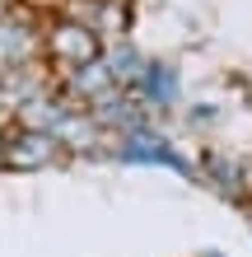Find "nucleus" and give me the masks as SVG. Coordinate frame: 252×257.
<instances>
[{"label": "nucleus", "mask_w": 252, "mask_h": 257, "mask_svg": "<svg viewBox=\"0 0 252 257\" xmlns=\"http://www.w3.org/2000/svg\"><path fill=\"white\" fill-rule=\"evenodd\" d=\"M103 159L140 164V169H173V173L191 178V183H201V169H196V164H191L159 126H150V122H145V126H131V131H117L112 141H108V155H103Z\"/></svg>", "instance_id": "1"}, {"label": "nucleus", "mask_w": 252, "mask_h": 257, "mask_svg": "<svg viewBox=\"0 0 252 257\" xmlns=\"http://www.w3.org/2000/svg\"><path fill=\"white\" fill-rule=\"evenodd\" d=\"M42 52V33L24 14H0V70H19L33 66Z\"/></svg>", "instance_id": "5"}, {"label": "nucleus", "mask_w": 252, "mask_h": 257, "mask_svg": "<svg viewBox=\"0 0 252 257\" xmlns=\"http://www.w3.org/2000/svg\"><path fill=\"white\" fill-rule=\"evenodd\" d=\"M61 164H70V155L52 131H28L5 122V173H42L61 169Z\"/></svg>", "instance_id": "2"}, {"label": "nucleus", "mask_w": 252, "mask_h": 257, "mask_svg": "<svg viewBox=\"0 0 252 257\" xmlns=\"http://www.w3.org/2000/svg\"><path fill=\"white\" fill-rule=\"evenodd\" d=\"M42 42H47V52H52V66H56V70H66V75L103 56V38H98V28H94V24H84V19H61V24H52V33L42 38Z\"/></svg>", "instance_id": "3"}, {"label": "nucleus", "mask_w": 252, "mask_h": 257, "mask_svg": "<svg viewBox=\"0 0 252 257\" xmlns=\"http://www.w3.org/2000/svg\"><path fill=\"white\" fill-rule=\"evenodd\" d=\"M0 169H5V126H0Z\"/></svg>", "instance_id": "8"}, {"label": "nucleus", "mask_w": 252, "mask_h": 257, "mask_svg": "<svg viewBox=\"0 0 252 257\" xmlns=\"http://www.w3.org/2000/svg\"><path fill=\"white\" fill-rule=\"evenodd\" d=\"M243 210H247V220H252V196H247V201H243Z\"/></svg>", "instance_id": "9"}, {"label": "nucleus", "mask_w": 252, "mask_h": 257, "mask_svg": "<svg viewBox=\"0 0 252 257\" xmlns=\"http://www.w3.org/2000/svg\"><path fill=\"white\" fill-rule=\"evenodd\" d=\"M196 169H201V183H205V187H215L219 196H229V201H247L252 169H247L238 155H224V150H205Z\"/></svg>", "instance_id": "4"}, {"label": "nucleus", "mask_w": 252, "mask_h": 257, "mask_svg": "<svg viewBox=\"0 0 252 257\" xmlns=\"http://www.w3.org/2000/svg\"><path fill=\"white\" fill-rule=\"evenodd\" d=\"M131 94H136L150 112H173L177 103H182V84H177L173 61H150V66H145V75L131 84Z\"/></svg>", "instance_id": "6"}, {"label": "nucleus", "mask_w": 252, "mask_h": 257, "mask_svg": "<svg viewBox=\"0 0 252 257\" xmlns=\"http://www.w3.org/2000/svg\"><path fill=\"white\" fill-rule=\"evenodd\" d=\"M103 61H108L112 80L122 84V89H131V84H136L140 75H145V66H150L136 47H131V42H117V47H108V52H103Z\"/></svg>", "instance_id": "7"}]
</instances>
